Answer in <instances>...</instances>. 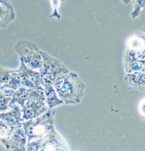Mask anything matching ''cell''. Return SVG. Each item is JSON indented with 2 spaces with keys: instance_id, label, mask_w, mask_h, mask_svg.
Masks as SVG:
<instances>
[{
  "instance_id": "cell-9",
  "label": "cell",
  "mask_w": 145,
  "mask_h": 151,
  "mask_svg": "<svg viewBox=\"0 0 145 151\" xmlns=\"http://www.w3.org/2000/svg\"><path fill=\"white\" fill-rule=\"evenodd\" d=\"M26 144L27 137L21 124L13 130L6 148L11 150H26Z\"/></svg>"
},
{
  "instance_id": "cell-11",
  "label": "cell",
  "mask_w": 145,
  "mask_h": 151,
  "mask_svg": "<svg viewBox=\"0 0 145 151\" xmlns=\"http://www.w3.org/2000/svg\"><path fill=\"white\" fill-rule=\"evenodd\" d=\"M16 18L11 2L0 3V29H5Z\"/></svg>"
},
{
  "instance_id": "cell-6",
  "label": "cell",
  "mask_w": 145,
  "mask_h": 151,
  "mask_svg": "<svg viewBox=\"0 0 145 151\" xmlns=\"http://www.w3.org/2000/svg\"><path fill=\"white\" fill-rule=\"evenodd\" d=\"M16 70L20 78L22 87L27 89L43 88L41 75L39 71L29 68L21 60L20 66Z\"/></svg>"
},
{
  "instance_id": "cell-4",
  "label": "cell",
  "mask_w": 145,
  "mask_h": 151,
  "mask_svg": "<svg viewBox=\"0 0 145 151\" xmlns=\"http://www.w3.org/2000/svg\"><path fill=\"white\" fill-rule=\"evenodd\" d=\"M43 65L40 73L41 75L42 86L53 85L55 80L62 74L67 73L69 70L58 59L52 57L46 52L42 51Z\"/></svg>"
},
{
  "instance_id": "cell-16",
  "label": "cell",
  "mask_w": 145,
  "mask_h": 151,
  "mask_svg": "<svg viewBox=\"0 0 145 151\" xmlns=\"http://www.w3.org/2000/svg\"><path fill=\"white\" fill-rule=\"evenodd\" d=\"M133 3V11L131 13L132 19H136L145 12V0H131Z\"/></svg>"
},
{
  "instance_id": "cell-17",
  "label": "cell",
  "mask_w": 145,
  "mask_h": 151,
  "mask_svg": "<svg viewBox=\"0 0 145 151\" xmlns=\"http://www.w3.org/2000/svg\"><path fill=\"white\" fill-rule=\"evenodd\" d=\"M64 0H51L52 6V13L50 16V18H55L57 19H61V16L59 13V7Z\"/></svg>"
},
{
  "instance_id": "cell-18",
  "label": "cell",
  "mask_w": 145,
  "mask_h": 151,
  "mask_svg": "<svg viewBox=\"0 0 145 151\" xmlns=\"http://www.w3.org/2000/svg\"><path fill=\"white\" fill-rule=\"evenodd\" d=\"M138 111L141 118L145 119V97L141 99L138 105Z\"/></svg>"
},
{
  "instance_id": "cell-12",
  "label": "cell",
  "mask_w": 145,
  "mask_h": 151,
  "mask_svg": "<svg viewBox=\"0 0 145 151\" xmlns=\"http://www.w3.org/2000/svg\"><path fill=\"white\" fill-rule=\"evenodd\" d=\"M125 80L130 87L145 92V68L137 73L125 74Z\"/></svg>"
},
{
  "instance_id": "cell-3",
  "label": "cell",
  "mask_w": 145,
  "mask_h": 151,
  "mask_svg": "<svg viewBox=\"0 0 145 151\" xmlns=\"http://www.w3.org/2000/svg\"><path fill=\"white\" fill-rule=\"evenodd\" d=\"M14 50L19 60L29 68L40 71L43 65L41 50L34 42L28 40H20L16 43Z\"/></svg>"
},
{
  "instance_id": "cell-5",
  "label": "cell",
  "mask_w": 145,
  "mask_h": 151,
  "mask_svg": "<svg viewBox=\"0 0 145 151\" xmlns=\"http://www.w3.org/2000/svg\"><path fill=\"white\" fill-rule=\"evenodd\" d=\"M26 150L29 151H67L69 146L63 137L54 129L43 140L27 143Z\"/></svg>"
},
{
  "instance_id": "cell-15",
  "label": "cell",
  "mask_w": 145,
  "mask_h": 151,
  "mask_svg": "<svg viewBox=\"0 0 145 151\" xmlns=\"http://www.w3.org/2000/svg\"><path fill=\"white\" fill-rule=\"evenodd\" d=\"M14 129V128L11 127L4 121L0 119V143L5 147L7 146L8 140Z\"/></svg>"
},
{
  "instance_id": "cell-8",
  "label": "cell",
  "mask_w": 145,
  "mask_h": 151,
  "mask_svg": "<svg viewBox=\"0 0 145 151\" xmlns=\"http://www.w3.org/2000/svg\"><path fill=\"white\" fill-rule=\"evenodd\" d=\"M21 87L20 78L16 70H10L0 66V90H16Z\"/></svg>"
},
{
  "instance_id": "cell-10",
  "label": "cell",
  "mask_w": 145,
  "mask_h": 151,
  "mask_svg": "<svg viewBox=\"0 0 145 151\" xmlns=\"http://www.w3.org/2000/svg\"><path fill=\"white\" fill-rule=\"evenodd\" d=\"M10 109L0 113V119L4 121L11 127L15 128L22 124L21 107L16 103L10 104Z\"/></svg>"
},
{
  "instance_id": "cell-2",
  "label": "cell",
  "mask_w": 145,
  "mask_h": 151,
  "mask_svg": "<svg viewBox=\"0 0 145 151\" xmlns=\"http://www.w3.org/2000/svg\"><path fill=\"white\" fill-rule=\"evenodd\" d=\"M54 109L49 108L39 116L22 122V126L27 137V143L41 140L55 129Z\"/></svg>"
},
{
  "instance_id": "cell-7",
  "label": "cell",
  "mask_w": 145,
  "mask_h": 151,
  "mask_svg": "<svg viewBox=\"0 0 145 151\" xmlns=\"http://www.w3.org/2000/svg\"><path fill=\"white\" fill-rule=\"evenodd\" d=\"M21 107L23 122L39 116L48 109L45 99H30L26 100Z\"/></svg>"
},
{
  "instance_id": "cell-1",
  "label": "cell",
  "mask_w": 145,
  "mask_h": 151,
  "mask_svg": "<svg viewBox=\"0 0 145 151\" xmlns=\"http://www.w3.org/2000/svg\"><path fill=\"white\" fill-rule=\"evenodd\" d=\"M53 87L59 99L64 104L75 105L81 101L86 85L74 72L69 70L60 75L54 82Z\"/></svg>"
},
{
  "instance_id": "cell-20",
  "label": "cell",
  "mask_w": 145,
  "mask_h": 151,
  "mask_svg": "<svg viewBox=\"0 0 145 151\" xmlns=\"http://www.w3.org/2000/svg\"><path fill=\"white\" fill-rule=\"evenodd\" d=\"M11 2V0H0V3H9Z\"/></svg>"
},
{
  "instance_id": "cell-13",
  "label": "cell",
  "mask_w": 145,
  "mask_h": 151,
  "mask_svg": "<svg viewBox=\"0 0 145 151\" xmlns=\"http://www.w3.org/2000/svg\"><path fill=\"white\" fill-rule=\"evenodd\" d=\"M45 98H46L47 105L50 109H54L55 107L64 104L61 100L59 99L53 85H43Z\"/></svg>"
},
{
  "instance_id": "cell-14",
  "label": "cell",
  "mask_w": 145,
  "mask_h": 151,
  "mask_svg": "<svg viewBox=\"0 0 145 151\" xmlns=\"http://www.w3.org/2000/svg\"><path fill=\"white\" fill-rule=\"evenodd\" d=\"M14 91L11 89L0 90V113L6 111L10 109L9 104L11 101Z\"/></svg>"
},
{
  "instance_id": "cell-19",
  "label": "cell",
  "mask_w": 145,
  "mask_h": 151,
  "mask_svg": "<svg viewBox=\"0 0 145 151\" xmlns=\"http://www.w3.org/2000/svg\"><path fill=\"white\" fill-rule=\"evenodd\" d=\"M124 4H129L131 2V0H120Z\"/></svg>"
}]
</instances>
